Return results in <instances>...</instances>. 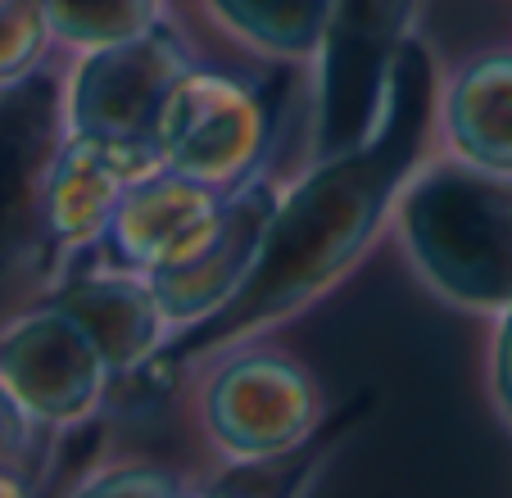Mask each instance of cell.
Returning a JSON list of instances; mask_svg holds the SVG:
<instances>
[{"label": "cell", "mask_w": 512, "mask_h": 498, "mask_svg": "<svg viewBox=\"0 0 512 498\" xmlns=\"http://www.w3.org/2000/svg\"><path fill=\"white\" fill-rule=\"evenodd\" d=\"M435 105H440L435 59L422 41L408 37L395 59L377 132L340 154L313 159L309 173L281 191L245 286L209 322L168 340L150 358V367L182 385V376L209 354L268 336L272 326L300 317L327 290H336L363 263L372 240L395 227L399 195L431 150Z\"/></svg>", "instance_id": "obj_1"}, {"label": "cell", "mask_w": 512, "mask_h": 498, "mask_svg": "<svg viewBox=\"0 0 512 498\" xmlns=\"http://www.w3.org/2000/svg\"><path fill=\"white\" fill-rule=\"evenodd\" d=\"M395 240L435 299L476 317L512 308V177L426 159L399 195Z\"/></svg>", "instance_id": "obj_2"}, {"label": "cell", "mask_w": 512, "mask_h": 498, "mask_svg": "<svg viewBox=\"0 0 512 498\" xmlns=\"http://www.w3.org/2000/svg\"><path fill=\"white\" fill-rule=\"evenodd\" d=\"M186 381V422L213 462H259L309 444L331 422L318 376L295 354L245 340L195 363Z\"/></svg>", "instance_id": "obj_3"}, {"label": "cell", "mask_w": 512, "mask_h": 498, "mask_svg": "<svg viewBox=\"0 0 512 498\" xmlns=\"http://www.w3.org/2000/svg\"><path fill=\"white\" fill-rule=\"evenodd\" d=\"M417 0H336L318 46V105H313V159L368 141L381 123L390 77L413 37Z\"/></svg>", "instance_id": "obj_4"}, {"label": "cell", "mask_w": 512, "mask_h": 498, "mask_svg": "<svg viewBox=\"0 0 512 498\" xmlns=\"http://www.w3.org/2000/svg\"><path fill=\"white\" fill-rule=\"evenodd\" d=\"M272 109L245 77L218 68H186L159 114L155 150L164 168L232 195L268 154Z\"/></svg>", "instance_id": "obj_5"}, {"label": "cell", "mask_w": 512, "mask_h": 498, "mask_svg": "<svg viewBox=\"0 0 512 498\" xmlns=\"http://www.w3.org/2000/svg\"><path fill=\"white\" fill-rule=\"evenodd\" d=\"M0 381L59 440L105 412L114 372L87 326L46 299L0 326Z\"/></svg>", "instance_id": "obj_6"}, {"label": "cell", "mask_w": 512, "mask_h": 498, "mask_svg": "<svg viewBox=\"0 0 512 498\" xmlns=\"http://www.w3.org/2000/svg\"><path fill=\"white\" fill-rule=\"evenodd\" d=\"M191 68L182 41L150 28L132 41L87 50L64 77V123L78 136L155 145L159 114Z\"/></svg>", "instance_id": "obj_7"}, {"label": "cell", "mask_w": 512, "mask_h": 498, "mask_svg": "<svg viewBox=\"0 0 512 498\" xmlns=\"http://www.w3.org/2000/svg\"><path fill=\"white\" fill-rule=\"evenodd\" d=\"M277 204H281L277 186L263 173L250 177V182L236 186L223 200V209H218V218L204 231L200 245L182 263L150 277L159 308H164L168 326H173V336L209 322L245 286V277H250L254 259H259V249H263V236L272 227Z\"/></svg>", "instance_id": "obj_8"}, {"label": "cell", "mask_w": 512, "mask_h": 498, "mask_svg": "<svg viewBox=\"0 0 512 498\" xmlns=\"http://www.w3.org/2000/svg\"><path fill=\"white\" fill-rule=\"evenodd\" d=\"M155 168H164L155 145L68 132L50 163L46 200H41L46 249L59 259H73V254L105 245L123 195Z\"/></svg>", "instance_id": "obj_9"}, {"label": "cell", "mask_w": 512, "mask_h": 498, "mask_svg": "<svg viewBox=\"0 0 512 498\" xmlns=\"http://www.w3.org/2000/svg\"><path fill=\"white\" fill-rule=\"evenodd\" d=\"M64 123V82L46 68L0 87V259L46 245L41 200Z\"/></svg>", "instance_id": "obj_10"}, {"label": "cell", "mask_w": 512, "mask_h": 498, "mask_svg": "<svg viewBox=\"0 0 512 498\" xmlns=\"http://www.w3.org/2000/svg\"><path fill=\"white\" fill-rule=\"evenodd\" d=\"M223 200L227 195L213 191V186L191 182L173 168H155L123 195L105 245L114 249V259L123 268L155 277V272L182 263L200 245Z\"/></svg>", "instance_id": "obj_11"}, {"label": "cell", "mask_w": 512, "mask_h": 498, "mask_svg": "<svg viewBox=\"0 0 512 498\" xmlns=\"http://www.w3.org/2000/svg\"><path fill=\"white\" fill-rule=\"evenodd\" d=\"M50 299L64 304L68 313L87 326V336L100 345L114 381L136 372V367H145L173 340V326H168L164 308H159L150 277L123 268V263L118 268L68 272Z\"/></svg>", "instance_id": "obj_12"}, {"label": "cell", "mask_w": 512, "mask_h": 498, "mask_svg": "<svg viewBox=\"0 0 512 498\" xmlns=\"http://www.w3.org/2000/svg\"><path fill=\"white\" fill-rule=\"evenodd\" d=\"M435 132L445 154L512 177V50H485L440 82Z\"/></svg>", "instance_id": "obj_13"}, {"label": "cell", "mask_w": 512, "mask_h": 498, "mask_svg": "<svg viewBox=\"0 0 512 498\" xmlns=\"http://www.w3.org/2000/svg\"><path fill=\"white\" fill-rule=\"evenodd\" d=\"M372 399L345 403V412H331V422L313 435L309 444L277 458L259 462H218L213 471L195 476L191 498H309L318 489L322 471L336 462V453L345 449L349 431L368 417Z\"/></svg>", "instance_id": "obj_14"}, {"label": "cell", "mask_w": 512, "mask_h": 498, "mask_svg": "<svg viewBox=\"0 0 512 498\" xmlns=\"http://www.w3.org/2000/svg\"><path fill=\"white\" fill-rule=\"evenodd\" d=\"M336 0H209L213 19L236 41L281 59L318 55Z\"/></svg>", "instance_id": "obj_15"}, {"label": "cell", "mask_w": 512, "mask_h": 498, "mask_svg": "<svg viewBox=\"0 0 512 498\" xmlns=\"http://www.w3.org/2000/svg\"><path fill=\"white\" fill-rule=\"evenodd\" d=\"M46 19L55 46L87 55L159 28V0H46Z\"/></svg>", "instance_id": "obj_16"}, {"label": "cell", "mask_w": 512, "mask_h": 498, "mask_svg": "<svg viewBox=\"0 0 512 498\" xmlns=\"http://www.w3.org/2000/svg\"><path fill=\"white\" fill-rule=\"evenodd\" d=\"M195 471H182L150 453H114L87 467L64 498H191Z\"/></svg>", "instance_id": "obj_17"}, {"label": "cell", "mask_w": 512, "mask_h": 498, "mask_svg": "<svg viewBox=\"0 0 512 498\" xmlns=\"http://www.w3.org/2000/svg\"><path fill=\"white\" fill-rule=\"evenodd\" d=\"M55 46L46 19V0H0V87H14L37 68Z\"/></svg>", "instance_id": "obj_18"}, {"label": "cell", "mask_w": 512, "mask_h": 498, "mask_svg": "<svg viewBox=\"0 0 512 498\" xmlns=\"http://www.w3.org/2000/svg\"><path fill=\"white\" fill-rule=\"evenodd\" d=\"M50 444H55V435L14 399L10 385L0 381V471L28 476L32 485H37L41 471H46Z\"/></svg>", "instance_id": "obj_19"}, {"label": "cell", "mask_w": 512, "mask_h": 498, "mask_svg": "<svg viewBox=\"0 0 512 498\" xmlns=\"http://www.w3.org/2000/svg\"><path fill=\"white\" fill-rule=\"evenodd\" d=\"M485 390H490L494 417L512 440V308L494 317V336L485 349Z\"/></svg>", "instance_id": "obj_20"}, {"label": "cell", "mask_w": 512, "mask_h": 498, "mask_svg": "<svg viewBox=\"0 0 512 498\" xmlns=\"http://www.w3.org/2000/svg\"><path fill=\"white\" fill-rule=\"evenodd\" d=\"M0 498H37V485L28 476H14V471H0Z\"/></svg>", "instance_id": "obj_21"}]
</instances>
